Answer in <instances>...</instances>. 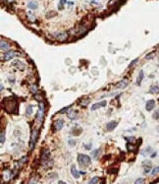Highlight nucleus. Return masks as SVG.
Masks as SVG:
<instances>
[{"mask_svg":"<svg viewBox=\"0 0 159 184\" xmlns=\"http://www.w3.org/2000/svg\"><path fill=\"white\" fill-rule=\"evenodd\" d=\"M158 173H159V166H155V167L152 169L151 174H152V175H156V174H158Z\"/></svg>","mask_w":159,"mask_h":184,"instance_id":"c85d7f7f","label":"nucleus"},{"mask_svg":"<svg viewBox=\"0 0 159 184\" xmlns=\"http://www.w3.org/2000/svg\"><path fill=\"white\" fill-rule=\"evenodd\" d=\"M98 181H99V177L94 176V177H92V178L88 181V183L87 184H96V183H98Z\"/></svg>","mask_w":159,"mask_h":184,"instance_id":"393cba45","label":"nucleus"},{"mask_svg":"<svg viewBox=\"0 0 159 184\" xmlns=\"http://www.w3.org/2000/svg\"><path fill=\"white\" fill-rule=\"evenodd\" d=\"M65 3H66V0H60V1H59V5H58V9L62 10V9L64 8V5H65Z\"/></svg>","mask_w":159,"mask_h":184,"instance_id":"cd10ccee","label":"nucleus"},{"mask_svg":"<svg viewBox=\"0 0 159 184\" xmlns=\"http://www.w3.org/2000/svg\"><path fill=\"white\" fill-rule=\"evenodd\" d=\"M144 182H145V180H144V178H138L136 181H135V183L134 184H144Z\"/></svg>","mask_w":159,"mask_h":184,"instance_id":"c756f323","label":"nucleus"},{"mask_svg":"<svg viewBox=\"0 0 159 184\" xmlns=\"http://www.w3.org/2000/svg\"><path fill=\"white\" fill-rule=\"evenodd\" d=\"M142 166H143V167H150V166H151V162H149V161H144V162L142 163Z\"/></svg>","mask_w":159,"mask_h":184,"instance_id":"7c9ffc66","label":"nucleus"},{"mask_svg":"<svg viewBox=\"0 0 159 184\" xmlns=\"http://www.w3.org/2000/svg\"><path fill=\"white\" fill-rule=\"evenodd\" d=\"M152 117H153V119H159V107H158V108H156V109L154 110Z\"/></svg>","mask_w":159,"mask_h":184,"instance_id":"bb28decb","label":"nucleus"},{"mask_svg":"<svg viewBox=\"0 0 159 184\" xmlns=\"http://www.w3.org/2000/svg\"><path fill=\"white\" fill-rule=\"evenodd\" d=\"M156 156H157V153H156V152H154V153H152V154L150 155V157H151V158H155Z\"/></svg>","mask_w":159,"mask_h":184,"instance_id":"a19ab883","label":"nucleus"},{"mask_svg":"<svg viewBox=\"0 0 159 184\" xmlns=\"http://www.w3.org/2000/svg\"><path fill=\"white\" fill-rule=\"evenodd\" d=\"M50 159V152L48 149H44L42 150L41 152V160L42 161H46V160H49Z\"/></svg>","mask_w":159,"mask_h":184,"instance_id":"9d476101","label":"nucleus"},{"mask_svg":"<svg viewBox=\"0 0 159 184\" xmlns=\"http://www.w3.org/2000/svg\"><path fill=\"white\" fill-rule=\"evenodd\" d=\"M7 1H14V0H7Z\"/></svg>","mask_w":159,"mask_h":184,"instance_id":"de8ad7c7","label":"nucleus"},{"mask_svg":"<svg viewBox=\"0 0 159 184\" xmlns=\"http://www.w3.org/2000/svg\"><path fill=\"white\" fill-rule=\"evenodd\" d=\"M100 153H101V150H99V149L93 150V151L91 152V157H92V159L97 160V159H98V157H99Z\"/></svg>","mask_w":159,"mask_h":184,"instance_id":"6ab92c4d","label":"nucleus"},{"mask_svg":"<svg viewBox=\"0 0 159 184\" xmlns=\"http://www.w3.org/2000/svg\"><path fill=\"white\" fill-rule=\"evenodd\" d=\"M41 164L44 168H49V167L53 166V160L49 159V160H46V161H42Z\"/></svg>","mask_w":159,"mask_h":184,"instance_id":"2eb2a0df","label":"nucleus"},{"mask_svg":"<svg viewBox=\"0 0 159 184\" xmlns=\"http://www.w3.org/2000/svg\"><path fill=\"white\" fill-rule=\"evenodd\" d=\"M80 174H85V172H84V171H80Z\"/></svg>","mask_w":159,"mask_h":184,"instance_id":"a18cd8bd","label":"nucleus"},{"mask_svg":"<svg viewBox=\"0 0 159 184\" xmlns=\"http://www.w3.org/2000/svg\"><path fill=\"white\" fill-rule=\"evenodd\" d=\"M157 131H158V133H159V126H157Z\"/></svg>","mask_w":159,"mask_h":184,"instance_id":"49530a36","label":"nucleus"},{"mask_svg":"<svg viewBox=\"0 0 159 184\" xmlns=\"http://www.w3.org/2000/svg\"><path fill=\"white\" fill-rule=\"evenodd\" d=\"M44 116V107H43V103H40V109L37 113V118L39 119V121L41 122Z\"/></svg>","mask_w":159,"mask_h":184,"instance_id":"423d86ee","label":"nucleus"},{"mask_svg":"<svg viewBox=\"0 0 159 184\" xmlns=\"http://www.w3.org/2000/svg\"><path fill=\"white\" fill-rule=\"evenodd\" d=\"M28 7L30 9H32V10H35V9H37L39 7V3L37 1H30L28 3Z\"/></svg>","mask_w":159,"mask_h":184,"instance_id":"a211bd4d","label":"nucleus"},{"mask_svg":"<svg viewBox=\"0 0 159 184\" xmlns=\"http://www.w3.org/2000/svg\"><path fill=\"white\" fill-rule=\"evenodd\" d=\"M67 116H68V118L69 119H71V120H76L79 116H78V112L76 111V110H69L68 112H67Z\"/></svg>","mask_w":159,"mask_h":184,"instance_id":"6e6552de","label":"nucleus"},{"mask_svg":"<svg viewBox=\"0 0 159 184\" xmlns=\"http://www.w3.org/2000/svg\"><path fill=\"white\" fill-rule=\"evenodd\" d=\"M4 142H5V132L1 131V133H0V143L2 145V144H4Z\"/></svg>","mask_w":159,"mask_h":184,"instance_id":"a878e982","label":"nucleus"},{"mask_svg":"<svg viewBox=\"0 0 159 184\" xmlns=\"http://www.w3.org/2000/svg\"><path fill=\"white\" fill-rule=\"evenodd\" d=\"M117 125H118L117 121H115V120L110 121V122L107 123V125H106V130L107 131H112V130H114L117 127Z\"/></svg>","mask_w":159,"mask_h":184,"instance_id":"ddd939ff","label":"nucleus"},{"mask_svg":"<svg viewBox=\"0 0 159 184\" xmlns=\"http://www.w3.org/2000/svg\"><path fill=\"white\" fill-rule=\"evenodd\" d=\"M37 137H38V131L37 130H34L33 131V134H32V137H31V141H30V150L33 151L36 143H37Z\"/></svg>","mask_w":159,"mask_h":184,"instance_id":"39448f33","label":"nucleus"},{"mask_svg":"<svg viewBox=\"0 0 159 184\" xmlns=\"http://www.w3.org/2000/svg\"><path fill=\"white\" fill-rule=\"evenodd\" d=\"M150 169H151V166L150 167H144V174H147V173H149V171H150Z\"/></svg>","mask_w":159,"mask_h":184,"instance_id":"4c0bfd02","label":"nucleus"},{"mask_svg":"<svg viewBox=\"0 0 159 184\" xmlns=\"http://www.w3.org/2000/svg\"><path fill=\"white\" fill-rule=\"evenodd\" d=\"M70 107H71V106H66L65 108H63L62 110H60L59 112H60V113H64L65 111H67V110H69V108H70Z\"/></svg>","mask_w":159,"mask_h":184,"instance_id":"58836bf2","label":"nucleus"},{"mask_svg":"<svg viewBox=\"0 0 159 184\" xmlns=\"http://www.w3.org/2000/svg\"><path fill=\"white\" fill-rule=\"evenodd\" d=\"M28 17H29L30 21H32V22L36 21V17H35V15H34V14H32L31 12H29V13H28Z\"/></svg>","mask_w":159,"mask_h":184,"instance_id":"473e14b6","label":"nucleus"},{"mask_svg":"<svg viewBox=\"0 0 159 184\" xmlns=\"http://www.w3.org/2000/svg\"><path fill=\"white\" fill-rule=\"evenodd\" d=\"M64 126V120L63 119H57L55 122H54V129L56 131H60Z\"/></svg>","mask_w":159,"mask_h":184,"instance_id":"1a4fd4ad","label":"nucleus"},{"mask_svg":"<svg viewBox=\"0 0 159 184\" xmlns=\"http://www.w3.org/2000/svg\"><path fill=\"white\" fill-rule=\"evenodd\" d=\"M19 55H20V53L17 52V51H9V52H6V53L4 54L3 59H4L5 61H9V60H11V59H13V58H15V57H18Z\"/></svg>","mask_w":159,"mask_h":184,"instance_id":"20e7f679","label":"nucleus"},{"mask_svg":"<svg viewBox=\"0 0 159 184\" xmlns=\"http://www.w3.org/2000/svg\"><path fill=\"white\" fill-rule=\"evenodd\" d=\"M82 147L85 149V150H91V147H92V144H82Z\"/></svg>","mask_w":159,"mask_h":184,"instance_id":"2f4dec72","label":"nucleus"},{"mask_svg":"<svg viewBox=\"0 0 159 184\" xmlns=\"http://www.w3.org/2000/svg\"><path fill=\"white\" fill-rule=\"evenodd\" d=\"M12 66L17 67V68H18V69H20V70H24V69L26 68L25 63H24V62H22L21 60H15V61L12 63Z\"/></svg>","mask_w":159,"mask_h":184,"instance_id":"9b49d317","label":"nucleus"},{"mask_svg":"<svg viewBox=\"0 0 159 184\" xmlns=\"http://www.w3.org/2000/svg\"><path fill=\"white\" fill-rule=\"evenodd\" d=\"M151 152H152V149H151V147H147L146 149H144L143 151H141V155H142L143 157H145V156L149 155Z\"/></svg>","mask_w":159,"mask_h":184,"instance_id":"5701e85b","label":"nucleus"},{"mask_svg":"<svg viewBox=\"0 0 159 184\" xmlns=\"http://www.w3.org/2000/svg\"><path fill=\"white\" fill-rule=\"evenodd\" d=\"M0 48H1V51H7L10 48V45L8 44V42H6V41H4L2 40L1 41V44H0Z\"/></svg>","mask_w":159,"mask_h":184,"instance_id":"f3484780","label":"nucleus"},{"mask_svg":"<svg viewBox=\"0 0 159 184\" xmlns=\"http://www.w3.org/2000/svg\"><path fill=\"white\" fill-rule=\"evenodd\" d=\"M71 173H72V175H73V177L74 178H76V179H78L80 177V171L77 169V167H76V165H72L71 166Z\"/></svg>","mask_w":159,"mask_h":184,"instance_id":"f8f14e48","label":"nucleus"},{"mask_svg":"<svg viewBox=\"0 0 159 184\" xmlns=\"http://www.w3.org/2000/svg\"><path fill=\"white\" fill-rule=\"evenodd\" d=\"M78 163L81 167H87L91 164V159L86 155L79 154L78 155Z\"/></svg>","mask_w":159,"mask_h":184,"instance_id":"f03ea898","label":"nucleus"},{"mask_svg":"<svg viewBox=\"0 0 159 184\" xmlns=\"http://www.w3.org/2000/svg\"><path fill=\"white\" fill-rule=\"evenodd\" d=\"M138 61H139V58H136L135 60H133V61L131 62V64L129 65V67H130V68H132V67H133V66H134V65H135Z\"/></svg>","mask_w":159,"mask_h":184,"instance_id":"c9c22d12","label":"nucleus"},{"mask_svg":"<svg viewBox=\"0 0 159 184\" xmlns=\"http://www.w3.org/2000/svg\"><path fill=\"white\" fill-rule=\"evenodd\" d=\"M9 80H10L11 82H15V78H13V79H12V78H9Z\"/></svg>","mask_w":159,"mask_h":184,"instance_id":"c03bdc74","label":"nucleus"},{"mask_svg":"<svg viewBox=\"0 0 159 184\" xmlns=\"http://www.w3.org/2000/svg\"><path fill=\"white\" fill-rule=\"evenodd\" d=\"M149 92L151 94H157V93H159V85H153V86H151L150 89H149Z\"/></svg>","mask_w":159,"mask_h":184,"instance_id":"aec40b11","label":"nucleus"},{"mask_svg":"<svg viewBox=\"0 0 159 184\" xmlns=\"http://www.w3.org/2000/svg\"><path fill=\"white\" fill-rule=\"evenodd\" d=\"M33 112H34V106L33 105H28L27 106V108H26V115H28V116H30V115H32L33 114Z\"/></svg>","mask_w":159,"mask_h":184,"instance_id":"412c9836","label":"nucleus"},{"mask_svg":"<svg viewBox=\"0 0 159 184\" xmlns=\"http://www.w3.org/2000/svg\"><path fill=\"white\" fill-rule=\"evenodd\" d=\"M25 162H27V158L25 157V158H23L22 160H20L19 162H18V166H22L23 164H25Z\"/></svg>","mask_w":159,"mask_h":184,"instance_id":"72a5a7b5","label":"nucleus"},{"mask_svg":"<svg viewBox=\"0 0 159 184\" xmlns=\"http://www.w3.org/2000/svg\"><path fill=\"white\" fill-rule=\"evenodd\" d=\"M76 143H77V142H76V140H69V141H68V144H69L71 147L75 146V145H76Z\"/></svg>","mask_w":159,"mask_h":184,"instance_id":"e433bc0d","label":"nucleus"},{"mask_svg":"<svg viewBox=\"0 0 159 184\" xmlns=\"http://www.w3.org/2000/svg\"><path fill=\"white\" fill-rule=\"evenodd\" d=\"M143 77H144V73H143V71L142 70H140L139 71V76H138V78H137V85H140V83L142 81V79H143Z\"/></svg>","mask_w":159,"mask_h":184,"instance_id":"4be33fe9","label":"nucleus"},{"mask_svg":"<svg viewBox=\"0 0 159 184\" xmlns=\"http://www.w3.org/2000/svg\"><path fill=\"white\" fill-rule=\"evenodd\" d=\"M153 56H154V54H153V53H152V54H150V55H147V56H146V59H149V58H151V57H153Z\"/></svg>","mask_w":159,"mask_h":184,"instance_id":"79ce46f5","label":"nucleus"},{"mask_svg":"<svg viewBox=\"0 0 159 184\" xmlns=\"http://www.w3.org/2000/svg\"><path fill=\"white\" fill-rule=\"evenodd\" d=\"M58 184H67V183L64 182V181H62V180H59V181H58Z\"/></svg>","mask_w":159,"mask_h":184,"instance_id":"37998d69","label":"nucleus"},{"mask_svg":"<svg viewBox=\"0 0 159 184\" xmlns=\"http://www.w3.org/2000/svg\"><path fill=\"white\" fill-rule=\"evenodd\" d=\"M106 101H102V102H97V103H94V104H92L91 105V107H90V110H96L97 108H99V107H102V106H105L106 105Z\"/></svg>","mask_w":159,"mask_h":184,"instance_id":"4468645a","label":"nucleus"},{"mask_svg":"<svg viewBox=\"0 0 159 184\" xmlns=\"http://www.w3.org/2000/svg\"><path fill=\"white\" fill-rule=\"evenodd\" d=\"M49 13H50V14H47V15H46L47 18H50V16H55V15H56V13H55V12H52V11H50Z\"/></svg>","mask_w":159,"mask_h":184,"instance_id":"ea45409f","label":"nucleus"},{"mask_svg":"<svg viewBox=\"0 0 159 184\" xmlns=\"http://www.w3.org/2000/svg\"><path fill=\"white\" fill-rule=\"evenodd\" d=\"M126 87H128V82L127 81H121V82L118 83L117 85V88H120V89H125Z\"/></svg>","mask_w":159,"mask_h":184,"instance_id":"b1692460","label":"nucleus"},{"mask_svg":"<svg viewBox=\"0 0 159 184\" xmlns=\"http://www.w3.org/2000/svg\"><path fill=\"white\" fill-rule=\"evenodd\" d=\"M29 184H38V179L36 177H32L29 181Z\"/></svg>","mask_w":159,"mask_h":184,"instance_id":"f704fd0d","label":"nucleus"},{"mask_svg":"<svg viewBox=\"0 0 159 184\" xmlns=\"http://www.w3.org/2000/svg\"><path fill=\"white\" fill-rule=\"evenodd\" d=\"M5 101V105L4 108L7 112L9 113H17V109H18V104H17V101L14 98H7L4 99Z\"/></svg>","mask_w":159,"mask_h":184,"instance_id":"f257e3e1","label":"nucleus"},{"mask_svg":"<svg viewBox=\"0 0 159 184\" xmlns=\"http://www.w3.org/2000/svg\"><path fill=\"white\" fill-rule=\"evenodd\" d=\"M52 38L58 41H64L68 39V33L66 32H57L52 35Z\"/></svg>","mask_w":159,"mask_h":184,"instance_id":"7ed1b4c3","label":"nucleus"},{"mask_svg":"<svg viewBox=\"0 0 159 184\" xmlns=\"http://www.w3.org/2000/svg\"><path fill=\"white\" fill-rule=\"evenodd\" d=\"M86 28L84 27V26H79L76 30H75V34L76 35H82V34H84V33H86Z\"/></svg>","mask_w":159,"mask_h":184,"instance_id":"dca6fc26","label":"nucleus"},{"mask_svg":"<svg viewBox=\"0 0 159 184\" xmlns=\"http://www.w3.org/2000/svg\"><path fill=\"white\" fill-rule=\"evenodd\" d=\"M155 106V101L154 100H149L145 103V109L147 111H151Z\"/></svg>","mask_w":159,"mask_h":184,"instance_id":"0eeeda50","label":"nucleus"}]
</instances>
